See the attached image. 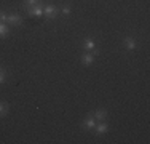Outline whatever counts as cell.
Segmentation results:
<instances>
[{
	"instance_id": "30bf717a",
	"label": "cell",
	"mask_w": 150,
	"mask_h": 144,
	"mask_svg": "<svg viewBox=\"0 0 150 144\" xmlns=\"http://www.w3.org/2000/svg\"><path fill=\"white\" fill-rule=\"evenodd\" d=\"M10 29H8V24L6 23H0V38H5L8 35Z\"/></svg>"
},
{
	"instance_id": "8fae6325",
	"label": "cell",
	"mask_w": 150,
	"mask_h": 144,
	"mask_svg": "<svg viewBox=\"0 0 150 144\" xmlns=\"http://www.w3.org/2000/svg\"><path fill=\"white\" fill-rule=\"evenodd\" d=\"M8 110H10V106L6 103H0V117H6V114H8Z\"/></svg>"
},
{
	"instance_id": "4fadbf2b",
	"label": "cell",
	"mask_w": 150,
	"mask_h": 144,
	"mask_svg": "<svg viewBox=\"0 0 150 144\" xmlns=\"http://www.w3.org/2000/svg\"><path fill=\"white\" fill-rule=\"evenodd\" d=\"M8 21V14L5 11H0V23H6Z\"/></svg>"
},
{
	"instance_id": "277c9868",
	"label": "cell",
	"mask_w": 150,
	"mask_h": 144,
	"mask_svg": "<svg viewBox=\"0 0 150 144\" xmlns=\"http://www.w3.org/2000/svg\"><path fill=\"white\" fill-rule=\"evenodd\" d=\"M96 127V120H94V117L93 115H90V117H86L83 120V123H81V128L85 130V131H88V130H93Z\"/></svg>"
},
{
	"instance_id": "5bb4252c",
	"label": "cell",
	"mask_w": 150,
	"mask_h": 144,
	"mask_svg": "<svg viewBox=\"0 0 150 144\" xmlns=\"http://www.w3.org/2000/svg\"><path fill=\"white\" fill-rule=\"evenodd\" d=\"M61 13H62L64 16H69L70 14V6H64V8H61Z\"/></svg>"
},
{
	"instance_id": "6da1fadb",
	"label": "cell",
	"mask_w": 150,
	"mask_h": 144,
	"mask_svg": "<svg viewBox=\"0 0 150 144\" xmlns=\"http://www.w3.org/2000/svg\"><path fill=\"white\" fill-rule=\"evenodd\" d=\"M58 14H59V10L56 8V6L48 5V6L43 8V16L46 18V19H54V18H58Z\"/></svg>"
},
{
	"instance_id": "9a60e30c",
	"label": "cell",
	"mask_w": 150,
	"mask_h": 144,
	"mask_svg": "<svg viewBox=\"0 0 150 144\" xmlns=\"http://www.w3.org/2000/svg\"><path fill=\"white\" fill-rule=\"evenodd\" d=\"M40 0H26V6H32V5H38Z\"/></svg>"
},
{
	"instance_id": "7c38bea8",
	"label": "cell",
	"mask_w": 150,
	"mask_h": 144,
	"mask_svg": "<svg viewBox=\"0 0 150 144\" xmlns=\"http://www.w3.org/2000/svg\"><path fill=\"white\" fill-rule=\"evenodd\" d=\"M5 80H6V72L0 67V85L2 83H5Z\"/></svg>"
},
{
	"instance_id": "9c48e42d",
	"label": "cell",
	"mask_w": 150,
	"mask_h": 144,
	"mask_svg": "<svg viewBox=\"0 0 150 144\" xmlns=\"http://www.w3.org/2000/svg\"><path fill=\"white\" fill-rule=\"evenodd\" d=\"M83 48L86 50V51H94V50H96V45H94V42H93L91 38H86V40L83 42Z\"/></svg>"
},
{
	"instance_id": "5b68a950",
	"label": "cell",
	"mask_w": 150,
	"mask_h": 144,
	"mask_svg": "<svg viewBox=\"0 0 150 144\" xmlns=\"http://www.w3.org/2000/svg\"><path fill=\"white\" fill-rule=\"evenodd\" d=\"M6 24H11V26H15V27H19L21 24H23V18H21L19 14H10Z\"/></svg>"
},
{
	"instance_id": "8992f818",
	"label": "cell",
	"mask_w": 150,
	"mask_h": 144,
	"mask_svg": "<svg viewBox=\"0 0 150 144\" xmlns=\"http://www.w3.org/2000/svg\"><path fill=\"white\" fill-rule=\"evenodd\" d=\"M93 130H94V133L98 136H101V135H105V133L109 131V125L104 123V122H101V123H96V127Z\"/></svg>"
},
{
	"instance_id": "52a82bcc",
	"label": "cell",
	"mask_w": 150,
	"mask_h": 144,
	"mask_svg": "<svg viewBox=\"0 0 150 144\" xmlns=\"http://www.w3.org/2000/svg\"><path fill=\"white\" fill-rule=\"evenodd\" d=\"M90 115H93V117H94L96 120L104 122L105 118H107V110H105V109H98V110H94V112H91Z\"/></svg>"
},
{
	"instance_id": "7a4b0ae2",
	"label": "cell",
	"mask_w": 150,
	"mask_h": 144,
	"mask_svg": "<svg viewBox=\"0 0 150 144\" xmlns=\"http://www.w3.org/2000/svg\"><path fill=\"white\" fill-rule=\"evenodd\" d=\"M26 11L30 14V16H43V8L40 5H32V6H26Z\"/></svg>"
},
{
	"instance_id": "ba28073f",
	"label": "cell",
	"mask_w": 150,
	"mask_h": 144,
	"mask_svg": "<svg viewBox=\"0 0 150 144\" xmlns=\"http://www.w3.org/2000/svg\"><path fill=\"white\" fill-rule=\"evenodd\" d=\"M125 46H126L129 51H133V50H136V42L133 37H126L125 38Z\"/></svg>"
},
{
	"instance_id": "3957f363",
	"label": "cell",
	"mask_w": 150,
	"mask_h": 144,
	"mask_svg": "<svg viewBox=\"0 0 150 144\" xmlns=\"http://www.w3.org/2000/svg\"><path fill=\"white\" fill-rule=\"evenodd\" d=\"M96 50L94 51H88V53H85L83 56H81V63L85 64V66H91L93 63H94V55H96Z\"/></svg>"
}]
</instances>
